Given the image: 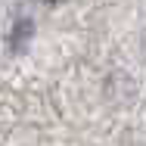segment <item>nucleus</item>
<instances>
[{
	"label": "nucleus",
	"instance_id": "obj_1",
	"mask_svg": "<svg viewBox=\"0 0 146 146\" xmlns=\"http://www.w3.org/2000/svg\"><path fill=\"white\" fill-rule=\"evenodd\" d=\"M37 3H62V0H37Z\"/></svg>",
	"mask_w": 146,
	"mask_h": 146
}]
</instances>
